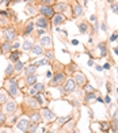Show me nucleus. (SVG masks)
<instances>
[{
    "instance_id": "1",
    "label": "nucleus",
    "mask_w": 118,
    "mask_h": 133,
    "mask_svg": "<svg viewBox=\"0 0 118 133\" xmlns=\"http://www.w3.org/2000/svg\"><path fill=\"white\" fill-rule=\"evenodd\" d=\"M5 88H7V92L11 96H15L18 94V83H16V80L8 77L7 82H5Z\"/></svg>"
},
{
    "instance_id": "2",
    "label": "nucleus",
    "mask_w": 118,
    "mask_h": 133,
    "mask_svg": "<svg viewBox=\"0 0 118 133\" xmlns=\"http://www.w3.org/2000/svg\"><path fill=\"white\" fill-rule=\"evenodd\" d=\"M38 12H41V15L45 16V18H52L54 15V10H53L50 5H41Z\"/></svg>"
},
{
    "instance_id": "3",
    "label": "nucleus",
    "mask_w": 118,
    "mask_h": 133,
    "mask_svg": "<svg viewBox=\"0 0 118 133\" xmlns=\"http://www.w3.org/2000/svg\"><path fill=\"white\" fill-rule=\"evenodd\" d=\"M75 87H76V84H75V80L69 79V80H67L65 86L63 87L61 92H63V94H69V92H72L73 90H75Z\"/></svg>"
},
{
    "instance_id": "4",
    "label": "nucleus",
    "mask_w": 118,
    "mask_h": 133,
    "mask_svg": "<svg viewBox=\"0 0 118 133\" xmlns=\"http://www.w3.org/2000/svg\"><path fill=\"white\" fill-rule=\"evenodd\" d=\"M65 21H67V18L64 16L63 14H60V12H58V14H54V15L52 16V22H53V25H54V26L61 25V23L65 22Z\"/></svg>"
},
{
    "instance_id": "5",
    "label": "nucleus",
    "mask_w": 118,
    "mask_h": 133,
    "mask_svg": "<svg viewBox=\"0 0 118 133\" xmlns=\"http://www.w3.org/2000/svg\"><path fill=\"white\" fill-rule=\"evenodd\" d=\"M64 80H65V75L64 74H57L50 80V86H58V84H60L61 82H64Z\"/></svg>"
},
{
    "instance_id": "6",
    "label": "nucleus",
    "mask_w": 118,
    "mask_h": 133,
    "mask_svg": "<svg viewBox=\"0 0 118 133\" xmlns=\"http://www.w3.org/2000/svg\"><path fill=\"white\" fill-rule=\"evenodd\" d=\"M15 109H16V103L14 101H7L5 102V106H4V111L7 113V114H11V113H14L15 111Z\"/></svg>"
},
{
    "instance_id": "7",
    "label": "nucleus",
    "mask_w": 118,
    "mask_h": 133,
    "mask_svg": "<svg viewBox=\"0 0 118 133\" xmlns=\"http://www.w3.org/2000/svg\"><path fill=\"white\" fill-rule=\"evenodd\" d=\"M41 116L44 117V119H46V121H53L56 118V116H54V113H52L49 109H44L42 111H41Z\"/></svg>"
},
{
    "instance_id": "8",
    "label": "nucleus",
    "mask_w": 118,
    "mask_h": 133,
    "mask_svg": "<svg viewBox=\"0 0 118 133\" xmlns=\"http://www.w3.org/2000/svg\"><path fill=\"white\" fill-rule=\"evenodd\" d=\"M29 125H30V122H29V119H26V118H22V119H19V122H18V129H19L20 132H27Z\"/></svg>"
},
{
    "instance_id": "9",
    "label": "nucleus",
    "mask_w": 118,
    "mask_h": 133,
    "mask_svg": "<svg viewBox=\"0 0 118 133\" xmlns=\"http://www.w3.org/2000/svg\"><path fill=\"white\" fill-rule=\"evenodd\" d=\"M35 23H37V26L39 29H46V27H48V25H49V22H48V19H46L45 16H39Z\"/></svg>"
},
{
    "instance_id": "10",
    "label": "nucleus",
    "mask_w": 118,
    "mask_h": 133,
    "mask_svg": "<svg viewBox=\"0 0 118 133\" xmlns=\"http://www.w3.org/2000/svg\"><path fill=\"white\" fill-rule=\"evenodd\" d=\"M83 15V8H81V5L79 4V3H76L75 5H73V16H81Z\"/></svg>"
},
{
    "instance_id": "11",
    "label": "nucleus",
    "mask_w": 118,
    "mask_h": 133,
    "mask_svg": "<svg viewBox=\"0 0 118 133\" xmlns=\"http://www.w3.org/2000/svg\"><path fill=\"white\" fill-rule=\"evenodd\" d=\"M4 37H5V39H7V41H10V42H11L12 39H15V31H14V30H11V29L5 30Z\"/></svg>"
},
{
    "instance_id": "12",
    "label": "nucleus",
    "mask_w": 118,
    "mask_h": 133,
    "mask_svg": "<svg viewBox=\"0 0 118 133\" xmlns=\"http://www.w3.org/2000/svg\"><path fill=\"white\" fill-rule=\"evenodd\" d=\"M41 45H44L46 48H50L52 46V39L48 35H42V38H41Z\"/></svg>"
},
{
    "instance_id": "13",
    "label": "nucleus",
    "mask_w": 118,
    "mask_h": 133,
    "mask_svg": "<svg viewBox=\"0 0 118 133\" xmlns=\"http://www.w3.org/2000/svg\"><path fill=\"white\" fill-rule=\"evenodd\" d=\"M35 69H37V65H35V64H31V65H29L27 68L25 69V74H26V76L34 75V74H35Z\"/></svg>"
},
{
    "instance_id": "14",
    "label": "nucleus",
    "mask_w": 118,
    "mask_h": 133,
    "mask_svg": "<svg viewBox=\"0 0 118 133\" xmlns=\"http://www.w3.org/2000/svg\"><path fill=\"white\" fill-rule=\"evenodd\" d=\"M75 79H76V83L78 84H84L86 83V77H84L83 74H80V72L75 74Z\"/></svg>"
},
{
    "instance_id": "15",
    "label": "nucleus",
    "mask_w": 118,
    "mask_h": 133,
    "mask_svg": "<svg viewBox=\"0 0 118 133\" xmlns=\"http://www.w3.org/2000/svg\"><path fill=\"white\" fill-rule=\"evenodd\" d=\"M11 49H12V45H11L10 41L4 42L2 45V52H4V53H11Z\"/></svg>"
},
{
    "instance_id": "16",
    "label": "nucleus",
    "mask_w": 118,
    "mask_h": 133,
    "mask_svg": "<svg viewBox=\"0 0 118 133\" xmlns=\"http://www.w3.org/2000/svg\"><path fill=\"white\" fill-rule=\"evenodd\" d=\"M31 52H33V54H37V56H39V54L44 53V49H42V46H41V45H33Z\"/></svg>"
},
{
    "instance_id": "17",
    "label": "nucleus",
    "mask_w": 118,
    "mask_h": 133,
    "mask_svg": "<svg viewBox=\"0 0 118 133\" xmlns=\"http://www.w3.org/2000/svg\"><path fill=\"white\" fill-rule=\"evenodd\" d=\"M8 99V92L5 90H0V103H5Z\"/></svg>"
},
{
    "instance_id": "18",
    "label": "nucleus",
    "mask_w": 118,
    "mask_h": 133,
    "mask_svg": "<svg viewBox=\"0 0 118 133\" xmlns=\"http://www.w3.org/2000/svg\"><path fill=\"white\" fill-rule=\"evenodd\" d=\"M34 30V23L33 22H29L27 23V26H26V29H25V33H23V35H29L31 31Z\"/></svg>"
},
{
    "instance_id": "19",
    "label": "nucleus",
    "mask_w": 118,
    "mask_h": 133,
    "mask_svg": "<svg viewBox=\"0 0 118 133\" xmlns=\"http://www.w3.org/2000/svg\"><path fill=\"white\" fill-rule=\"evenodd\" d=\"M79 30H80L81 34H86L88 31V23L87 22H81L80 25H79Z\"/></svg>"
},
{
    "instance_id": "20",
    "label": "nucleus",
    "mask_w": 118,
    "mask_h": 133,
    "mask_svg": "<svg viewBox=\"0 0 118 133\" xmlns=\"http://www.w3.org/2000/svg\"><path fill=\"white\" fill-rule=\"evenodd\" d=\"M35 91L37 92H41V91H44V88H45V84L44 83H35V84H33L31 86Z\"/></svg>"
},
{
    "instance_id": "21",
    "label": "nucleus",
    "mask_w": 118,
    "mask_h": 133,
    "mask_svg": "<svg viewBox=\"0 0 118 133\" xmlns=\"http://www.w3.org/2000/svg\"><path fill=\"white\" fill-rule=\"evenodd\" d=\"M26 83L29 84V86H33V84H35V83H37V76H35V75H30V76H27Z\"/></svg>"
},
{
    "instance_id": "22",
    "label": "nucleus",
    "mask_w": 118,
    "mask_h": 133,
    "mask_svg": "<svg viewBox=\"0 0 118 133\" xmlns=\"http://www.w3.org/2000/svg\"><path fill=\"white\" fill-rule=\"evenodd\" d=\"M30 119H31V122L38 124L39 121H41V116H39L38 113H33V114H30Z\"/></svg>"
},
{
    "instance_id": "23",
    "label": "nucleus",
    "mask_w": 118,
    "mask_h": 133,
    "mask_svg": "<svg viewBox=\"0 0 118 133\" xmlns=\"http://www.w3.org/2000/svg\"><path fill=\"white\" fill-rule=\"evenodd\" d=\"M26 14H27L29 16H33V15L37 14V10H35L33 5H27V7H26Z\"/></svg>"
},
{
    "instance_id": "24",
    "label": "nucleus",
    "mask_w": 118,
    "mask_h": 133,
    "mask_svg": "<svg viewBox=\"0 0 118 133\" xmlns=\"http://www.w3.org/2000/svg\"><path fill=\"white\" fill-rule=\"evenodd\" d=\"M23 50H31V48H33V42L30 39H26L25 42H23Z\"/></svg>"
},
{
    "instance_id": "25",
    "label": "nucleus",
    "mask_w": 118,
    "mask_h": 133,
    "mask_svg": "<svg viewBox=\"0 0 118 133\" xmlns=\"http://www.w3.org/2000/svg\"><path fill=\"white\" fill-rule=\"evenodd\" d=\"M98 48H99V50H101V56H102V57H106V54H107V49H106V45L102 42V44H99V45H98Z\"/></svg>"
},
{
    "instance_id": "26",
    "label": "nucleus",
    "mask_w": 118,
    "mask_h": 133,
    "mask_svg": "<svg viewBox=\"0 0 118 133\" xmlns=\"http://www.w3.org/2000/svg\"><path fill=\"white\" fill-rule=\"evenodd\" d=\"M14 71H15V66L12 65V64H10L8 66H7V69H5V76H11V75H12L14 74Z\"/></svg>"
},
{
    "instance_id": "27",
    "label": "nucleus",
    "mask_w": 118,
    "mask_h": 133,
    "mask_svg": "<svg viewBox=\"0 0 118 133\" xmlns=\"http://www.w3.org/2000/svg\"><path fill=\"white\" fill-rule=\"evenodd\" d=\"M37 129H38V124H30V125H29V128H27V132L29 133H35V132H37Z\"/></svg>"
},
{
    "instance_id": "28",
    "label": "nucleus",
    "mask_w": 118,
    "mask_h": 133,
    "mask_svg": "<svg viewBox=\"0 0 118 133\" xmlns=\"http://www.w3.org/2000/svg\"><path fill=\"white\" fill-rule=\"evenodd\" d=\"M65 8H67V4L65 3H60V4H56L54 5V10L57 11V12H60V14H61V11L65 10Z\"/></svg>"
},
{
    "instance_id": "29",
    "label": "nucleus",
    "mask_w": 118,
    "mask_h": 133,
    "mask_svg": "<svg viewBox=\"0 0 118 133\" xmlns=\"http://www.w3.org/2000/svg\"><path fill=\"white\" fill-rule=\"evenodd\" d=\"M19 56H20L19 52H11L10 60H12V61H18V60H19Z\"/></svg>"
},
{
    "instance_id": "30",
    "label": "nucleus",
    "mask_w": 118,
    "mask_h": 133,
    "mask_svg": "<svg viewBox=\"0 0 118 133\" xmlns=\"http://www.w3.org/2000/svg\"><path fill=\"white\" fill-rule=\"evenodd\" d=\"M23 66H25V64H23L22 61H19V60H18V61H16V64H15V71L20 72V71L23 69Z\"/></svg>"
},
{
    "instance_id": "31",
    "label": "nucleus",
    "mask_w": 118,
    "mask_h": 133,
    "mask_svg": "<svg viewBox=\"0 0 118 133\" xmlns=\"http://www.w3.org/2000/svg\"><path fill=\"white\" fill-rule=\"evenodd\" d=\"M92 99H96V95L94 94V92H88V94L86 95V102H90V101H92Z\"/></svg>"
},
{
    "instance_id": "32",
    "label": "nucleus",
    "mask_w": 118,
    "mask_h": 133,
    "mask_svg": "<svg viewBox=\"0 0 118 133\" xmlns=\"http://www.w3.org/2000/svg\"><path fill=\"white\" fill-rule=\"evenodd\" d=\"M69 119H71V117H61V118H58V124H60V125H64L65 122H68Z\"/></svg>"
},
{
    "instance_id": "33",
    "label": "nucleus",
    "mask_w": 118,
    "mask_h": 133,
    "mask_svg": "<svg viewBox=\"0 0 118 133\" xmlns=\"http://www.w3.org/2000/svg\"><path fill=\"white\" fill-rule=\"evenodd\" d=\"M111 11H113L114 14H117V15H118V4H115V3L111 4Z\"/></svg>"
},
{
    "instance_id": "34",
    "label": "nucleus",
    "mask_w": 118,
    "mask_h": 133,
    "mask_svg": "<svg viewBox=\"0 0 118 133\" xmlns=\"http://www.w3.org/2000/svg\"><path fill=\"white\" fill-rule=\"evenodd\" d=\"M37 99H38V103H39V105H44V102H45V98H44L42 95H38V94H37Z\"/></svg>"
},
{
    "instance_id": "35",
    "label": "nucleus",
    "mask_w": 118,
    "mask_h": 133,
    "mask_svg": "<svg viewBox=\"0 0 118 133\" xmlns=\"http://www.w3.org/2000/svg\"><path fill=\"white\" fill-rule=\"evenodd\" d=\"M46 58H48V60H53V58H54V56H53V52H52V50L46 52Z\"/></svg>"
},
{
    "instance_id": "36",
    "label": "nucleus",
    "mask_w": 118,
    "mask_h": 133,
    "mask_svg": "<svg viewBox=\"0 0 118 133\" xmlns=\"http://www.w3.org/2000/svg\"><path fill=\"white\" fill-rule=\"evenodd\" d=\"M46 64H48V60L44 58V60H39V61L35 64V65H46Z\"/></svg>"
},
{
    "instance_id": "37",
    "label": "nucleus",
    "mask_w": 118,
    "mask_h": 133,
    "mask_svg": "<svg viewBox=\"0 0 118 133\" xmlns=\"http://www.w3.org/2000/svg\"><path fill=\"white\" fill-rule=\"evenodd\" d=\"M41 3H44L42 5H49L50 3H52V0H39Z\"/></svg>"
},
{
    "instance_id": "38",
    "label": "nucleus",
    "mask_w": 118,
    "mask_h": 133,
    "mask_svg": "<svg viewBox=\"0 0 118 133\" xmlns=\"http://www.w3.org/2000/svg\"><path fill=\"white\" fill-rule=\"evenodd\" d=\"M4 121H5V117H4V114H0V126H2L4 124Z\"/></svg>"
},
{
    "instance_id": "39",
    "label": "nucleus",
    "mask_w": 118,
    "mask_h": 133,
    "mask_svg": "<svg viewBox=\"0 0 118 133\" xmlns=\"http://www.w3.org/2000/svg\"><path fill=\"white\" fill-rule=\"evenodd\" d=\"M117 38H118V33H114V34H113V35H111V37H110V41L113 42V41H115Z\"/></svg>"
},
{
    "instance_id": "40",
    "label": "nucleus",
    "mask_w": 118,
    "mask_h": 133,
    "mask_svg": "<svg viewBox=\"0 0 118 133\" xmlns=\"http://www.w3.org/2000/svg\"><path fill=\"white\" fill-rule=\"evenodd\" d=\"M84 90H86V91H92V87L90 86V84H86V86H84Z\"/></svg>"
},
{
    "instance_id": "41",
    "label": "nucleus",
    "mask_w": 118,
    "mask_h": 133,
    "mask_svg": "<svg viewBox=\"0 0 118 133\" xmlns=\"http://www.w3.org/2000/svg\"><path fill=\"white\" fill-rule=\"evenodd\" d=\"M37 94H38V92H37V91H35V90L31 87V88H30V95H37Z\"/></svg>"
},
{
    "instance_id": "42",
    "label": "nucleus",
    "mask_w": 118,
    "mask_h": 133,
    "mask_svg": "<svg viewBox=\"0 0 118 133\" xmlns=\"http://www.w3.org/2000/svg\"><path fill=\"white\" fill-rule=\"evenodd\" d=\"M105 102H106V103H110V102H111V99H110V96H109V95L105 98Z\"/></svg>"
},
{
    "instance_id": "43",
    "label": "nucleus",
    "mask_w": 118,
    "mask_h": 133,
    "mask_svg": "<svg viewBox=\"0 0 118 133\" xmlns=\"http://www.w3.org/2000/svg\"><path fill=\"white\" fill-rule=\"evenodd\" d=\"M98 29H99V25H98V22H96L95 25H94V31H96Z\"/></svg>"
},
{
    "instance_id": "44",
    "label": "nucleus",
    "mask_w": 118,
    "mask_h": 133,
    "mask_svg": "<svg viewBox=\"0 0 118 133\" xmlns=\"http://www.w3.org/2000/svg\"><path fill=\"white\" fill-rule=\"evenodd\" d=\"M19 45H20V44H18V42H15V44L12 45V48H14V49H18V48H19Z\"/></svg>"
},
{
    "instance_id": "45",
    "label": "nucleus",
    "mask_w": 118,
    "mask_h": 133,
    "mask_svg": "<svg viewBox=\"0 0 118 133\" xmlns=\"http://www.w3.org/2000/svg\"><path fill=\"white\" fill-rule=\"evenodd\" d=\"M38 34L41 35V37H42V35L45 34V30H42V29H41V30H39V31H38Z\"/></svg>"
},
{
    "instance_id": "46",
    "label": "nucleus",
    "mask_w": 118,
    "mask_h": 133,
    "mask_svg": "<svg viewBox=\"0 0 118 133\" xmlns=\"http://www.w3.org/2000/svg\"><path fill=\"white\" fill-rule=\"evenodd\" d=\"M103 68H105V69H110V64H109V63H106Z\"/></svg>"
},
{
    "instance_id": "47",
    "label": "nucleus",
    "mask_w": 118,
    "mask_h": 133,
    "mask_svg": "<svg viewBox=\"0 0 118 133\" xmlns=\"http://www.w3.org/2000/svg\"><path fill=\"white\" fill-rule=\"evenodd\" d=\"M72 44H73V45H79V42H78V39H73Z\"/></svg>"
},
{
    "instance_id": "48",
    "label": "nucleus",
    "mask_w": 118,
    "mask_h": 133,
    "mask_svg": "<svg viewBox=\"0 0 118 133\" xmlns=\"http://www.w3.org/2000/svg\"><path fill=\"white\" fill-rule=\"evenodd\" d=\"M8 2H11V0H2L0 3H8Z\"/></svg>"
},
{
    "instance_id": "49",
    "label": "nucleus",
    "mask_w": 118,
    "mask_h": 133,
    "mask_svg": "<svg viewBox=\"0 0 118 133\" xmlns=\"http://www.w3.org/2000/svg\"><path fill=\"white\" fill-rule=\"evenodd\" d=\"M20 2H23V0H15L14 3H20Z\"/></svg>"
},
{
    "instance_id": "50",
    "label": "nucleus",
    "mask_w": 118,
    "mask_h": 133,
    "mask_svg": "<svg viewBox=\"0 0 118 133\" xmlns=\"http://www.w3.org/2000/svg\"><path fill=\"white\" fill-rule=\"evenodd\" d=\"M109 3H110V4H113V3H114V0H109Z\"/></svg>"
},
{
    "instance_id": "51",
    "label": "nucleus",
    "mask_w": 118,
    "mask_h": 133,
    "mask_svg": "<svg viewBox=\"0 0 118 133\" xmlns=\"http://www.w3.org/2000/svg\"><path fill=\"white\" fill-rule=\"evenodd\" d=\"M27 3H33V0H27Z\"/></svg>"
},
{
    "instance_id": "52",
    "label": "nucleus",
    "mask_w": 118,
    "mask_h": 133,
    "mask_svg": "<svg viewBox=\"0 0 118 133\" xmlns=\"http://www.w3.org/2000/svg\"><path fill=\"white\" fill-rule=\"evenodd\" d=\"M2 53H3V52H2V48H0V54H2Z\"/></svg>"
},
{
    "instance_id": "53",
    "label": "nucleus",
    "mask_w": 118,
    "mask_h": 133,
    "mask_svg": "<svg viewBox=\"0 0 118 133\" xmlns=\"http://www.w3.org/2000/svg\"><path fill=\"white\" fill-rule=\"evenodd\" d=\"M48 133H56V132H48Z\"/></svg>"
},
{
    "instance_id": "54",
    "label": "nucleus",
    "mask_w": 118,
    "mask_h": 133,
    "mask_svg": "<svg viewBox=\"0 0 118 133\" xmlns=\"http://www.w3.org/2000/svg\"><path fill=\"white\" fill-rule=\"evenodd\" d=\"M117 94H118V87H117Z\"/></svg>"
}]
</instances>
